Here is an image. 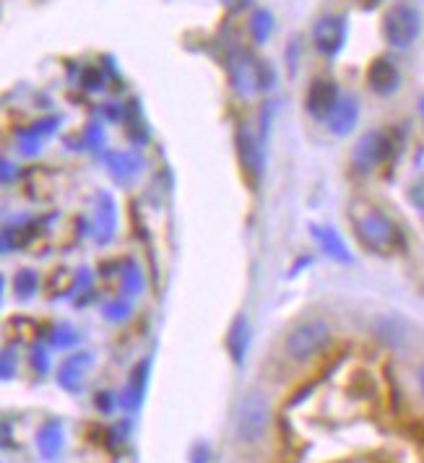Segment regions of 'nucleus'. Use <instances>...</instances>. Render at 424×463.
I'll use <instances>...</instances> for the list:
<instances>
[{
	"instance_id": "nucleus-3",
	"label": "nucleus",
	"mask_w": 424,
	"mask_h": 463,
	"mask_svg": "<svg viewBox=\"0 0 424 463\" xmlns=\"http://www.w3.org/2000/svg\"><path fill=\"white\" fill-rule=\"evenodd\" d=\"M271 424V406L260 393H245L240 406H237V420H234V430L237 438L248 445H255L266 438Z\"/></svg>"
},
{
	"instance_id": "nucleus-34",
	"label": "nucleus",
	"mask_w": 424,
	"mask_h": 463,
	"mask_svg": "<svg viewBox=\"0 0 424 463\" xmlns=\"http://www.w3.org/2000/svg\"><path fill=\"white\" fill-rule=\"evenodd\" d=\"M221 3H234V0H221Z\"/></svg>"
},
{
	"instance_id": "nucleus-33",
	"label": "nucleus",
	"mask_w": 424,
	"mask_h": 463,
	"mask_svg": "<svg viewBox=\"0 0 424 463\" xmlns=\"http://www.w3.org/2000/svg\"><path fill=\"white\" fill-rule=\"evenodd\" d=\"M419 112H422V120H424V97L419 99Z\"/></svg>"
},
{
	"instance_id": "nucleus-2",
	"label": "nucleus",
	"mask_w": 424,
	"mask_h": 463,
	"mask_svg": "<svg viewBox=\"0 0 424 463\" xmlns=\"http://www.w3.org/2000/svg\"><path fill=\"white\" fill-rule=\"evenodd\" d=\"M227 73H230V81H232L234 91L242 94V97H253L258 91L274 86V71H271V65L255 61L253 55L245 52V50H234L232 55H230Z\"/></svg>"
},
{
	"instance_id": "nucleus-29",
	"label": "nucleus",
	"mask_w": 424,
	"mask_h": 463,
	"mask_svg": "<svg viewBox=\"0 0 424 463\" xmlns=\"http://www.w3.org/2000/svg\"><path fill=\"white\" fill-rule=\"evenodd\" d=\"M193 463H209V448L206 445H195L193 448Z\"/></svg>"
},
{
	"instance_id": "nucleus-18",
	"label": "nucleus",
	"mask_w": 424,
	"mask_h": 463,
	"mask_svg": "<svg viewBox=\"0 0 424 463\" xmlns=\"http://www.w3.org/2000/svg\"><path fill=\"white\" fill-rule=\"evenodd\" d=\"M274 34V16L266 8H258L250 16V37L255 44H266V40Z\"/></svg>"
},
{
	"instance_id": "nucleus-12",
	"label": "nucleus",
	"mask_w": 424,
	"mask_h": 463,
	"mask_svg": "<svg viewBox=\"0 0 424 463\" xmlns=\"http://www.w3.org/2000/svg\"><path fill=\"white\" fill-rule=\"evenodd\" d=\"M357 120H360V102L354 97H344V99H339L336 109L331 112L328 128L334 136H349L357 126Z\"/></svg>"
},
{
	"instance_id": "nucleus-11",
	"label": "nucleus",
	"mask_w": 424,
	"mask_h": 463,
	"mask_svg": "<svg viewBox=\"0 0 424 463\" xmlns=\"http://www.w3.org/2000/svg\"><path fill=\"white\" fill-rule=\"evenodd\" d=\"M234 146H237V156H240V167L245 169V175L258 180L263 172V151L258 146V141L248 130H240L234 136Z\"/></svg>"
},
{
	"instance_id": "nucleus-7",
	"label": "nucleus",
	"mask_w": 424,
	"mask_h": 463,
	"mask_svg": "<svg viewBox=\"0 0 424 463\" xmlns=\"http://www.w3.org/2000/svg\"><path fill=\"white\" fill-rule=\"evenodd\" d=\"M313 44H316L320 55L336 58L344 50V44H346V19L339 16V14L323 16L313 29Z\"/></svg>"
},
{
	"instance_id": "nucleus-27",
	"label": "nucleus",
	"mask_w": 424,
	"mask_h": 463,
	"mask_svg": "<svg viewBox=\"0 0 424 463\" xmlns=\"http://www.w3.org/2000/svg\"><path fill=\"white\" fill-rule=\"evenodd\" d=\"M16 375V362H14V352L5 349L3 352V380H11Z\"/></svg>"
},
{
	"instance_id": "nucleus-28",
	"label": "nucleus",
	"mask_w": 424,
	"mask_h": 463,
	"mask_svg": "<svg viewBox=\"0 0 424 463\" xmlns=\"http://www.w3.org/2000/svg\"><path fill=\"white\" fill-rule=\"evenodd\" d=\"M94 406L99 409V411H112V406H115V399H112V393H97V401H94Z\"/></svg>"
},
{
	"instance_id": "nucleus-20",
	"label": "nucleus",
	"mask_w": 424,
	"mask_h": 463,
	"mask_svg": "<svg viewBox=\"0 0 424 463\" xmlns=\"http://www.w3.org/2000/svg\"><path fill=\"white\" fill-rule=\"evenodd\" d=\"M107 162H109V169H112L120 180L133 177V175L138 172V165H141L138 156H133V154H109Z\"/></svg>"
},
{
	"instance_id": "nucleus-15",
	"label": "nucleus",
	"mask_w": 424,
	"mask_h": 463,
	"mask_svg": "<svg viewBox=\"0 0 424 463\" xmlns=\"http://www.w3.org/2000/svg\"><path fill=\"white\" fill-rule=\"evenodd\" d=\"M316 240L320 242L323 253L328 258H334L336 263H352V255L346 250L344 240L339 237V232L331 230V227H316Z\"/></svg>"
},
{
	"instance_id": "nucleus-8",
	"label": "nucleus",
	"mask_w": 424,
	"mask_h": 463,
	"mask_svg": "<svg viewBox=\"0 0 424 463\" xmlns=\"http://www.w3.org/2000/svg\"><path fill=\"white\" fill-rule=\"evenodd\" d=\"M339 86L334 84L331 79H316L310 89H307V97H305V107L307 112L316 118V120H328L331 112L339 105Z\"/></svg>"
},
{
	"instance_id": "nucleus-16",
	"label": "nucleus",
	"mask_w": 424,
	"mask_h": 463,
	"mask_svg": "<svg viewBox=\"0 0 424 463\" xmlns=\"http://www.w3.org/2000/svg\"><path fill=\"white\" fill-rule=\"evenodd\" d=\"M227 349L232 354L234 364H242L245 352H248V317L237 316L230 326V336H227Z\"/></svg>"
},
{
	"instance_id": "nucleus-14",
	"label": "nucleus",
	"mask_w": 424,
	"mask_h": 463,
	"mask_svg": "<svg viewBox=\"0 0 424 463\" xmlns=\"http://www.w3.org/2000/svg\"><path fill=\"white\" fill-rule=\"evenodd\" d=\"M149 364H151L149 359H144V364H138V367L133 370L127 388L120 393V406L127 409V411H133V409H138V406H141L144 388H146V375H149Z\"/></svg>"
},
{
	"instance_id": "nucleus-30",
	"label": "nucleus",
	"mask_w": 424,
	"mask_h": 463,
	"mask_svg": "<svg viewBox=\"0 0 424 463\" xmlns=\"http://www.w3.org/2000/svg\"><path fill=\"white\" fill-rule=\"evenodd\" d=\"M3 180H11V165L3 162Z\"/></svg>"
},
{
	"instance_id": "nucleus-26",
	"label": "nucleus",
	"mask_w": 424,
	"mask_h": 463,
	"mask_svg": "<svg viewBox=\"0 0 424 463\" xmlns=\"http://www.w3.org/2000/svg\"><path fill=\"white\" fill-rule=\"evenodd\" d=\"M127 310H130L127 302H120V299L112 302V305H105V316L109 317V320H123V317L127 316Z\"/></svg>"
},
{
	"instance_id": "nucleus-22",
	"label": "nucleus",
	"mask_w": 424,
	"mask_h": 463,
	"mask_svg": "<svg viewBox=\"0 0 424 463\" xmlns=\"http://www.w3.org/2000/svg\"><path fill=\"white\" fill-rule=\"evenodd\" d=\"M81 86H84L86 91H102L105 89V73L99 68L89 65L81 73Z\"/></svg>"
},
{
	"instance_id": "nucleus-17",
	"label": "nucleus",
	"mask_w": 424,
	"mask_h": 463,
	"mask_svg": "<svg viewBox=\"0 0 424 463\" xmlns=\"http://www.w3.org/2000/svg\"><path fill=\"white\" fill-rule=\"evenodd\" d=\"M99 209H97V240L107 242L112 237V227H115V206H112V198L102 195L99 198Z\"/></svg>"
},
{
	"instance_id": "nucleus-9",
	"label": "nucleus",
	"mask_w": 424,
	"mask_h": 463,
	"mask_svg": "<svg viewBox=\"0 0 424 463\" xmlns=\"http://www.w3.org/2000/svg\"><path fill=\"white\" fill-rule=\"evenodd\" d=\"M367 84L375 94L381 97H388L393 91H399L401 86V71L399 65L393 63L391 58H375L370 68H367Z\"/></svg>"
},
{
	"instance_id": "nucleus-23",
	"label": "nucleus",
	"mask_w": 424,
	"mask_h": 463,
	"mask_svg": "<svg viewBox=\"0 0 424 463\" xmlns=\"http://www.w3.org/2000/svg\"><path fill=\"white\" fill-rule=\"evenodd\" d=\"M79 341V334L71 328V326H58L55 331H52V344L58 346V349H68V346H73Z\"/></svg>"
},
{
	"instance_id": "nucleus-4",
	"label": "nucleus",
	"mask_w": 424,
	"mask_h": 463,
	"mask_svg": "<svg viewBox=\"0 0 424 463\" xmlns=\"http://www.w3.org/2000/svg\"><path fill=\"white\" fill-rule=\"evenodd\" d=\"M422 34V16L417 8L406 5V3H396L385 11L382 16V37L391 47L406 50L419 40Z\"/></svg>"
},
{
	"instance_id": "nucleus-32",
	"label": "nucleus",
	"mask_w": 424,
	"mask_h": 463,
	"mask_svg": "<svg viewBox=\"0 0 424 463\" xmlns=\"http://www.w3.org/2000/svg\"><path fill=\"white\" fill-rule=\"evenodd\" d=\"M417 378H419V388H422V393H424V364L419 367V373H417Z\"/></svg>"
},
{
	"instance_id": "nucleus-1",
	"label": "nucleus",
	"mask_w": 424,
	"mask_h": 463,
	"mask_svg": "<svg viewBox=\"0 0 424 463\" xmlns=\"http://www.w3.org/2000/svg\"><path fill=\"white\" fill-rule=\"evenodd\" d=\"M349 219H352V227L364 248L381 255H391L403 248L401 232L381 209H375L364 201H354L349 206Z\"/></svg>"
},
{
	"instance_id": "nucleus-13",
	"label": "nucleus",
	"mask_w": 424,
	"mask_h": 463,
	"mask_svg": "<svg viewBox=\"0 0 424 463\" xmlns=\"http://www.w3.org/2000/svg\"><path fill=\"white\" fill-rule=\"evenodd\" d=\"M37 448L47 461L58 458L63 450V424L58 420L44 421L40 427V435H37Z\"/></svg>"
},
{
	"instance_id": "nucleus-21",
	"label": "nucleus",
	"mask_w": 424,
	"mask_h": 463,
	"mask_svg": "<svg viewBox=\"0 0 424 463\" xmlns=\"http://www.w3.org/2000/svg\"><path fill=\"white\" fill-rule=\"evenodd\" d=\"M37 274L34 271H19L16 279H14V289H16V295L22 297V299H29V297L37 292Z\"/></svg>"
},
{
	"instance_id": "nucleus-31",
	"label": "nucleus",
	"mask_w": 424,
	"mask_h": 463,
	"mask_svg": "<svg viewBox=\"0 0 424 463\" xmlns=\"http://www.w3.org/2000/svg\"><path fill=\"white\" fill-rule=\"evenodd\" d=\"M378 3H381V0H362V5H364V8H375Z\"/></svg>"
},
{
	"instance_id": "nucleus-24",
	"label": "nucleus",
	"mask_w": 424,
	"mask_h": 463,
	"mask_svg": "<svg viewBox=\"0 0 424 463\" xmlns=\"http://www.w3.org/2000/svg\"><path fill=\"white\" fill-rule=\"evenodd\" d=\"M19 146H22V154H26V156L37 154L40 151V136L34 130H22L19 133Z\"/></svg>"
},
{
	"instance_id": "nucleus-10",
	"label": "nucleus",
	"mask_w": 424,
	"mask_h": 463,
	"mask_svg": "<svg viewBox=\"0 0 424 463\" xmlns=\"http://www.w3.org/2000/svg\"><path fill=\"white\" fill-rule=\"evenodd\" d=\"M89 367H91V354L89 352H79V354H71L68 359H63L61 367H58L61 388L68 391V393H79L84 388V378Z\"/></svg>"
},
{
	"instance_id": "nucleus-6",
	"label": "nucleus",
	"mask_w": 424,
	"mask_h": 463,
	"mask_svg": "<svg viewBox=\"0 0 424 463\" xmlns=\"http://www.w3.org/2000/svg\"><path fill=\"white\" fill-rule=\"evenodd\" d=\"M391 136L388 133H382V130H370V133H364L360 141H357V146L352 151V165L360 169V172H370V169H375L378 165H382L388 156H391Z\"/></svg>"
},
{
	"instance_id": "nucleus-25",
	"label": "nucleus",
	"mask_w": 424,
	"mask_h": 463,
	"mask_svg": "<svg viewBox=\"0 0 424 463\" xmlns=\"http://www.w3.org/2000/svg\"><path fill=\"white\" fill-rule=\"evenodd\" d=\"M32 367H34L40 375H44V373H47V367H50V359H47V352H44L42 346H37V349L32 352Z\"/></svg>"
},
{
	"instance_id": "nucleus-19",
	"label": "nucleus",
	"mask_w": 424,
	"mask_h": 463,
	"mask_svg": "<svg viewBox=\"0 0 424 463\" xmlns=\"http://www.w3.org/2000/svg\"><path fill=\"white\" fill-rule=\"evenodd\" d=\"M375 331H378L382 344H388V346H401L403 344V323L399 317H382V320H378Z\"/></svg>"
},
{
	"instance_id": "nucleus-5",
	"label": "nucleus",
	"mask_w": 424,
	"mask_h": 463,
	"mask_svg": "<svg viewBox=\"0 0 424 463\" xmlns=\"http://www.w3.org/2000/svg\"><path fill=\"white\" fill-rule=\"evenodd\" d=\"M328 341H331V326L325 320H305L289 331V336L284 341V352L295 362H307L323 352Z\"/></svg>"
}]
</instances>
